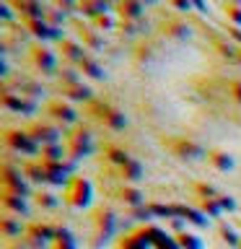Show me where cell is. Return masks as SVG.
<instances>
[{"label": "cell", "mask_w": 241, "mask_h": 249, "mask_svg": "<svg viewBox=\"0 0 241 249\" xmlns=\"http://www.w3.org/2000/svg\"><path fill=\"white\" fill-rule=\"evenodd\" d=\"M192 5L197 8L200 13H207V3H205V0H192Z\"/></svg>", "instance_id": "obj_47"}, {"label": "cell", "mask_w": 241, "mask_h": 249, "mask_svg": "<svg viewBox=\"0 0 241 249\" xmlns=\"http://www.w3.org/2000/svg\"><path fill=\"white\" fill-rule=\"evenodd\" d=\"M65 148H68V161H73V163L91 156L93 153V132L88 124H73L65 135Z\"/></svg>", "instance_id": "obj_1"}, {"label": "cell", "mask_w": 241, "mask_h": 249, "mask_svg": "<svg viewBox=\"0 0 241 249\" xmlns=\"http://www.w3.org/2000/svg\"><path fill=\"white\" fill-rule=\"evenodd\" d=\"M155 3V0H143V5H153Z\"/></svg>", "instance_id": "obj_49"}, {"label": "cell", "mask_w": 241, "mask_h": 249, "mask_svg": "<svg viewBox=\"0 0 241 249\" xmlns=\"http://www.w3.org/2000/svg\"><path fill=\"white\" fill-rule=\"evenodd\" d=\"M62 202L70 208H88L91 202V182L81 174H73L68 187L62 190Z\"/></svg>", "instance_id": "obj_5"}, {"label": "cell", "mask_w": 241, "mask_h": 249, "mask_svg": "<svg viewBox=\"0 0 241 249\" xmlns=\"http://www.w3.org/2000/svg\"><path fill=\"white\" fill-rule=\"evenodd\" d=\"M236 65H241V47L236 50Z\"/></svg>", "instance_id": "obj_48"}, {"label": "cell", "mask_w": 241, "mask_h": 249, "mask_svg": "<svg viewBox=\"0 0 241 249\" xmlns=\"http://www.w3.org/2000/svg\"><path fill=\"white\" fill-rule=\"evenodd\" d=\"M57 52H60L62 62H78V60H83L86 54H88L86 47L78 42V39H73V36H62L57 42Z\"/></svg>", "instance_id": "obj_16"}, {"label": "cell", "mask_w": 241, "mask_h": 249, "mask_svg": "<svg viewBox=\"0 0 241 249\" xmlns=\"http://www.w3.org/2000/svg\"><path fill=\"white\" fill-rule=\"evenodd\" d=\"M0 192H11V195H18V197H26V200L31 197V184L23 177L21 166H16L11 161H5L0 166Z\"/></svg>", "instance_id": "obj_3"}, {"label": "cell", "mask_w": 241, "mask_h": 249, "mask_svg": "<svg viewBox=\"0 0 241 249\" xmlns=\"http://www.w3.org/2000/svg\"><path fill=\"white\" fill-rule=\"evenodd\" d=\"M34 202L39 208H44V210H54L57 202H60V197L54 192H50V190H39V192H34Z\"/></svg>", "instance_id": "obj_34"}, {"label": "cell", "mask_w": 241, "mask_h": 249, "mask_svg": "<svg viewBox=\"0 0 241 249\" xmlns=\"http://www.w3.org/2000/svg\"><path fill=\"white\" fill-rule=\"evenodd\" d=\"M13 11H16V8L8 3V0H3V3H0V13H3V21H13Z\"/></svg>", "instance_id": "obj_45"}, {"label": "cell", "mask_w": 241, "mask_h": 249, "mask_svg": "<svg viewBox=\"0 0 241 249\" xmlns=\"http://www.w3.org/2000/svg\"><path fill=\"white\" fill-rule=\"evenodd\" d=\"M197 208H200L202 215H210V218H218L223 213V208L218 200H197Z\"/></svg>", "instance_id": "obj_37"}, {"label": "cell", "mask_w": 241, "mask_h": 249, "mask_svg": "<svg viewBox=\"0 0 241 249\" xmlns=\"http://www.w3.org/2000/svg\"><path fill=\"white\" fill-rule=\"evenodd\" d=\"M44 21L60 29L62 23H68V21H70V16H68L65 11H60V8H54V5H50V3H47V13H44Z\"/></svg>", "instance_id": "obj_36"}, {"label": "cell", "mask_w": 241, "mask_h": 249, "mask_svg": "<svg viewBox=\"0 0 241 249\" xmlns=\"http://www.w3.org/2000/svg\"><path fill=\"white\" fill-rule=\"evenodd\" d=\"M21 26L26 29L29 36H34L36 42H47V39H54V42H60L62 39V31L57 26H52V23H47L44 18H21Z\"/></svg>", "instance_id": "obj_10"}, {"label": "cell", "mask_w": 241, "mask_h": 249, "mask_svg": "<svg viewBox=\"0 0 241 249\" xmlns=\"http://www.w3.org/2000/svg\"><path fill=\"white\" fill-rule=\"evenodd\" d=\"M36 159H44V161H68V148H65V143L42 145V148H39Z\"/></svg>", "instance_id": "obj_29"}, {"label": "cell", "mask_w": 241, "mask_h": 249, "mask_svg": "<svg viewBox=\"0 0 241 249\" xmlns=\"http://www.w3.org/2000/svg\"><path fill=\"white\" fill-rule=\"evenodd\" d=\"M57 81H60V86L83 83V73L78 70L75 62H60V68H57Z\"/></svg>", "instance_id": "obj_27"}, {"label": "cell", "mask_w": 241, "mask_h": 249, "mask_svg": "<svg viewBox=\"0 0 241 249\" xmlns=\"http://www.w3.org/2000/svg\"><path fill=\"white\" fill-rule=\"evenodd\" d=\"M239 249H241V247H239Z\"/></svg>", "instance_id": "obj_51"}, {"label": "cell", "mask_w": 241, "mask_h": 249, "mask_svg": "<svg viewBox=\"0 0 241 249\" xmlns=\"http://www.w3.org/2000/svg\"><path fill=\"white\" fill-rule=\"evenodd\" d=\"M57 96H62L70 104H88L93 99V91L86 83H73V86H57Z\"/></svg>", "instance_id": "obj_14"}, {"label": "cell", "mask_w": 241, "mask_h": 249, "mask_svg": "<svg viewBox=\"0 0 241 249\" xmlns=\"http://www.w3.org/2000/svg\"><path fill=\"white\" fill-rule=\"evenodd\" d=\"M0 202H3L5 213H11V215H26L29 213V200L26 197H18V195L0 192Z\"/></svg>", "instance_id": "obj_23"}, {"label": "cell", "mask_w": 241, "mask_h": 249, "mask_svg": "<svg viewBox=\"0 0 241 249\" xmlns=\"http://www.w3.org/2000/svg\"><path fill=\"white\" fill-rule=\"evenodd\" d=\"M50 5L60 8V11H65L68 16H73L78 11V0H50Z\"/></svg>", "instance_id": "obj_42"}, {"label": "cell", "mask_w": 241, "mask_h": 249, "mask_svg": "<svg viewBox=\"0 0 241 249\" xmlns=\"http://www.w3.org/2000/svg\"><path fill=\"white\" fill-rule=\"evenodd\" d=\"M223 34L228 36L236 47H241V26H233V23H223Z\"/></svg>", "instance_id": "obj_40"}, {"label": "cell", "mask_w": 241, "mask_h": 249, "mask_svg": "<svg viewBox=\"0 0 241 249\" xmlns=\"http://www.w3.org/2000/svg\"><path fill=\"white\" fill-rule=\"evenodd\" d=\"M93 226H96V231H101V233H109L112 231V226H114V210L112 208H96L93 210Z\"/></svg>", "instance_id": "obj_28"}, {"label": "cell", "mask_w": 241, "mask_h": 249, "mask_svg": "<svg viewBox=\"0 0 241 249\" xmlns=\"http://www.w3.org/2000/svg\"><path fill=\"white\" fill-rule=\"evenodd\" d=\"M0 226H3V231L8 233V236H16V233H26L23 223H21L16 215H11V213H3V218H0Z\"/></svg>", "instance_id": "obj_33"}, {"label": "cell", "mask_w": 241, "mask_h": 249, "mask_svg": "<svg viewBox=\"0 0 241 249\" xmlns=\"http://www.w3.org/2000/svg\"><path fill=\"white\" fill-rule=\"evenodd\" d=\"M16 91L23 93V96H29V99H34V101H39V99H42V93H44L42 83L31 81V78H18V89H16Z\"/></svg>", "instance_id": "obj_31"}, {"label": "cell", "mask_w": 241, "mask_h": 249, "mask_svg": "<svg viewBox=\"0 0 241 249\" xmlns=\"http://www.w3.org/2000/svg\"><path fill=\"white\" fill-rule=\"evenodd\" d=\"M223 16L233 26H241V3H236V0H223Z\"/></svg>", "instance_id": "obj_35"}, {"label": "cell", "mask_w": 241, "mask_h": 249, "mask_svg": "<svg viewBox=\"0 0 241 249\" xmlns=\"http://www.w3.org/2000/svg\"><path fill=\"white\" fill-rule=\"evenodd\" d=\"M23 177L29 179V184H47V174H44V166L39 159H29V161H21L18 163Z\"/></svg>", "instance_id": "obj_22"}, {"label": "cell", "mask_w": 241, "mask_h": 249, "mask_svg": "<svg viewBox=\"0 0 241 249\" xmlns=\"http://www.w3.org/2000/svg\"><path fill=\"white\" fill-rule=\"evenodd\" d=\"M218 233H221V239H223V241H228L231 247H241V239H239V233L233 231L231 226L221 223V226H218Z\"/></svg>", "instance_id": "obj_39"}, {"label": "cell", "mask_w": 241, "mask_h": 249, "mask_svg": "<svg viewBox=\"0 0 241 249\" xmlns=\"http://www.w3.org/2000/svg\"><path fill=\"white\" fill-rule=\"evenodd\" d=\"M174 210H176V215H182V218H187V221H192V223H197V226H205L207 223L205 215L200 213V208H187V205H182V202H174Z\"/></svg>", "instance_id": "obj_32"}, {"label": "cell", "mask_w": 241, "mask_h": 249, "mask_svg": "<svg viewBox=\"0 0 241 249\" xmlns=\"http://www.w3.org/2000/svg\"><path fill=\"white\" fill-rule=\"evenodd\" d=\"M114 200H117V202H122L124 208H140V205L145 202L143 192H140L135 184H117Z\"/></svg>", "instance_id": "obj_19"}, {"label": "cell", "mask_w": 241, "mask_h": 249, "mask_svg": "<svg viewBox=\"0 0 241 249\" xmlns=\"http://www.w3.org/2000/svg\"><path fill=\"white\" fill-rule=\"evenodd\" d=\"M189 190H192L194 195H197L200 200H218V197L223 195V192H218V190H215V187L210 184V182H200V179H194V182H189Z\"/></svg>", "instance_id": "obj_30"}, {"label": "cell", "mask_w": 241, "mask_h": 249, "mask_svg": "<svg viewBox=\"0 0 241 249\" xmlns=\"http://www.w3.org/2000/svg\"><path fill=\"white\" fill-rule=\"evenodd\" d=\"M88 23H91L96 31H101V34H104V31H112V29L117 26V21H114L109 13H101V16H96V18H91Z\"/></svg>", "instance_id": "obj_38"}, {"label": "cell", "mask_w": 241, "mask_h": 249, "mask_svg": "<svg viewBox=\"0 0 241 249\" xmlns=\"http://www.w3.org/2000/svg\"><path fill=\"white\" fill-rule=\"evenodd\" d=\"M109 8H114L109 0H78V13H83L88 21L101 13H109Z\"/></svg>", "instance_id": "obj_24"}, {"label": "cell", "mask_w": 241, "mask_h": 249, "mask_svg": "<svg viewBox=\"0 0 241 249\" xmlns=\"http://www.w3.org/2000/svg\"><path fill=\"white\" fill-rule=\"evenodd\" d=\"M26 239L31 244H44V241L54 239V229L50 223H29L26 226Z\"/></svg>", "instance_id": "obj_25"}, {"label": "cell", "mask_w": 241, "mask_h": 249, "mask_svg": "<svg viewBox=\"0 0 241 249\" xmlns=\"http://www.w3.org/2000/svg\"><path fill=\"white\" fill-rule=\"evenodd\" d=\"M166 5H171L174 11H179V13H192V0H166Z\"/></svg>", "instance_id": "obj_43"}, {"label": "cell", "mask_w": 241, "mask_h": 249, "mask_svg": "<svg viewBox=\"0 0 241 249\" xmlns=\"http://www.w3.org/2000/svg\"><path fill=\"white\" fill-rule=\"evenodd\" d=\"M73 26H75V31H78V42H81L86 50H91V52L104 50V34H101V31H96L91 23H73Z\"/></svg>", "instance_id": "obj_13"}, {"label": "cell", "mask_w": 241, "mask_h": 249, "mask_svg": "<svg viewBox=\"0 0 241 249\" xmlns=\"http://www.w3.org/2000/svg\"><path fill=\"white\" fill-rule=\"evenodd\" d=\"M109 3H112V5H117V3H120V0H109Z\"/></svg>", "instance_id": "obj_50"}, {"label": "cell", "mask_w": 241, "mask_h": 249, "mask_svg": "<svg viewBox=\"0 0 241 249\" xmlns=\"http://www.w3.org/2000/svg\"><path fill=\"white\" fill-rule=\"evenodd\" d=\"M120 26H122L124 34H135V31H138V21H120Z\"/></svg>", "instance_id": "obj_46"}, {"label": "cell", "mask_w": 241, "mask_h": 249, "mask_svg": "<svg viewBox=\"0 0 241 249\" xmlns=\"http://www.w3.org/2000/svg\"><path fill=\"white\" fill-rule=\"evenodd\" d=\"M158 31H161L166 39H171V42H184V39L192 34L189 21H187V18H179V16H166V18H161Z\"/></svg>", "instance_id": "obj_12"}, {"label": "cell", "mask_w": 241, "mask_h": 249, "mask_svg": "<svg viewBox=\"0 0 241 249\" xmlns=\"http://www.w3.org/2000/svg\"><path fill=\"white\" fill-rule=\"evenodd\" d=\"M86 109H88V114L91 117H96L99 122H104L109 130H124L127 127V117H124V112L117 104H112V101H106V99H96L93 96L88 104H86Z\"/></svg>", "instance_id": "obj_2"}, {"label": "cell", "mask_w": 241, "mask_h": 249, "mask_svg": "<svg viewBox=\"0 0 241 249\" xmlns=\"http://www.w3.org/2000/svg\"><path fill=\"white\" fill-rule=\"evenodd\" d=\"M161 143L171 156H176L179 161H194V159H200V156L207 153L197 140L184 138V135H166V138H161Z\"/></svg>", "instance_id": "obj_4"}, {"label": "cell", "mask_w": 241, "mask_h": 249, "mask_svg": "<svg viewBox=\"0 0 241 249\" xmlns=\"http://www.w3.org/2000/svg\"><path fill=\"white\" fill-rule=\"evenodd\" d=\"M218 202H221V208H223V210H228V213H233V210L239 208V205H236V200H233L231 195H221V197H218Z\"/></svg>", "instance_id": "obj_44"}, {"label": "cell", "mask_w": 241, "mask_h": 249, "mask_svg": "<svg viewBox=\"0 0 241 249\" xmlns=\"http://www.w3.org/2000/svg\"><path fill=\"white\" fill-rule=\"evenodd\" d=\"M205 159H207V163H210L215 171H233V166H236L233 156H231L228 151H223V148H207Z\"/></svg>", "instance_id": "obj_20"}, {"label": "cell", "mask_w": 241, "mask_h": 249, "mask_svg": "<svg viewBox=\"0 0 241 249\" xmlns=\"http://www.w3.org/2000/svg\"><path fill=\"white\" fill-rule=\"evenodd\" d=\"M31 135V140L42 148V145H52V143H65L62 140V132H60V127L57 124H52V122H29L26 127H23Z\"/></svg>", "instance_id": "obj_9"}, {"label": "cell", "mask_w": 241, "mask_h": 249, "mask_svg": "<svg viewBox=\"0 0 241 249\" xmlns=\"http://www.w3.org/2000/svg\"><path fill=\"white\" fill-rule=\"evenodd\" d=\"M132 156L127 153V148L120 145V143H104L101 145V161L106 163V166H122L124 161H130Z\"/></svg>", "instance_id": "obj_18"}, {"label": "cell", "mask_w": 241, "mask_h": 249, "mask_svg": "<svg viewBox=\"0 0 241 249\" xmlns=\"http://www.w3.org/2000/svg\"><path fill=\"white\" fill-rule=\"evenodd\" d=\"M3 145L18 156H39V145L21 127H5L3 130Z\"/></svg>", "instance_id": "obj_6"}, {"label": "cell", "mask_w": 241, "mask_h": 249, "mask_svg": "<svg viewBox=\"0 0 241 249\" xmlns=\"http://www.w3.org/2000/svg\"><path fill=\"white\" fill-rule=\"evenodd\" d=\"M75 65H78V70H81L86 78H91V81H104V75H106L104 68L99 65V60L93 57V54H86V57L78 60Z\"/></svg>", "instance_id": "obj_26"}, {"label": "cell", "mask_w": 241, "mask_h": 249, "mask_svg": "<svg viewBox=\"0 0 241 249\" xmlns=\"http://www.w3.org/2000/svg\"><path fill=\"white\" fill-rule=\"evenodd\" d=\"M29 62H31V65H34L42 75H57V68H60L57 54H54L52 47H47L44 42L31 44V50H29Z\"/></svg>", "instance_id": "obj_7"}, {"label": "cell", "mask_w": 241, "mask_h": 249, "mask_svg": "<svg viewBox=\"0 0 241 249\" xmlns=\"http://www.w3.org/2000/svg\"><path fill=\"white\" fill-rule=\"evenodd\" d=\"M13 8H16V13H18V18H44V13H47V3L44 0H8Z\"/></svg>", "instance_id": "obj_17"}, {"label": "cell", "mask_w": 241, "mask_h": 249, "mask_svg": "<svg viewBox=\"0 0 241 249\" xmlns=\"http://www.w3.org/2000/svg\"><path fill=\"white\" fill-rule=\"evenodd\" d=\"M228 96L233 99V104L241 107V78H231L228 81Z\"/></svg>", "instance_id": "obj_41"}, {"label": "cell", "mask_w": 241, "mask_h": 249, "mask_svg": "<svg viewBox=\"0 0 241 249\" xmlns=\"http://www.w3.org/2000/svg\"><path fill=\"white\" fill-rule=\"evenodd\" d=\"M44 112L47 117H50L52 122H60V124H78V109L70 104V101H65L62 96H52L44 101Z\"/></svg>", "instance_id": "obj_8"}, {"label": "cell", "mask_w": 241, "mask_h": 249, "mask_svg": "<svg viewBox=\"0 0 241 249\" xmlns=\"http://www.w3.org/2000/svg\"><path fill=\"white\" fill-rule=\"evenodd\" d=\"M112 174L120 179V184H135L143 179V163L138 159H130V161H124L122 166H114Z\"/></svg>", "instance_id": "obj_15"}, {"label": "cell", "mask_w": 241, "mask_h": 249, "mask_svg": "<svg viewBox=\"0 0 241 249\" xmlns=\"http://www.w3.org/2000/svg\"><path fill=\"white\" fill-rule=\"evenodd\" d=\"M143 0H120V3L114 5L117 16H120V21H140V16H143Z\"/></svg>", "instance_id": "obj_21"}, {"label": "cell", "mask_w": 241, "mask_h": 249, "mask_svg": "<svg viewBox=\"0 0 241 249\" xmlns=\"http://www.w3.org/2000/svg\"><path fill=\"white\" fill-rule=\"evenodd\" d=\"M0 101H3V107L8 109V112H16V114H34L39 109V104L34 99L23 96V93H18V91H11V89H3Z\"/></svg>", "instance_id": "obj_11"}]
</instances>
